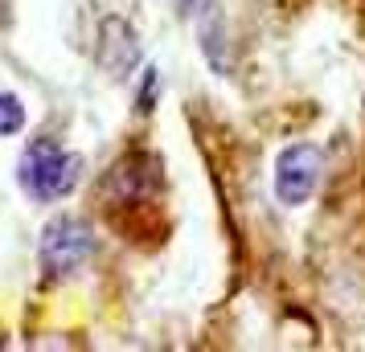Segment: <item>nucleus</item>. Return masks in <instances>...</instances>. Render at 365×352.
Instances as JSON below:
<instances>
[{
    "label": "nucleus",
    "mask_w": 365,
    "mask_h": 352,
    "mask_svg": "<svg viewBox=\"0 0 365 352\" xmlns=\"http://www.w3.org/2000/svg\"><path fill=\"white\" fill-rule=\"evenodd\" d=\"M165 181V168H160V156L152 151H132L111 164L107 181H103V201L107 205H135L156 197V188Z\"/></svg>",
    "instance_id": "7ed1b4c3"
},
{
    "label": "nucleus",
    "mask_w": 365,
    "mask_h": 352,
    "mask_svg": "<svg viewBox=\"0 0 365 352\" xmlns=\"http://www.w3.org/2000/svg\"><path fill=\"white\" fill-rule=\"evenodd\" d=\"M78 176H83V160L50 135L29 139V148L21 151V188L34 201H62L66 193H74Z\"/></svg>",
    "instance_id": "f257e3e1"
},
{
    "label": "nucleus",
    "mask_w": 365,
    "mask_h": 352,
    "mask_svg": "<svg viewBox=\"0 0 365 352\" xmlns=\"http://www.w3.org/2000/svg\"><path fill=\"white\" fill-rule=\"evenodd\" d=\"M193 17H197V33H201V50L205 58L214 62L217 70H226V25H222V13H217V0H201L197 9H193Z\"/></svg>",
    "instance_id": "423d86ee"
},
{
    "label": "nucleus",
    "mask_w": 365,
    "mask_h": 352,
    "mask_svg": "<svg viewBox=\"0 0 365 352\" xmlns=\"http://www.w3.org/2000/svg\"><path fill=\"white\" fill-rule=\"evenodd\" d=\"M177 4H181V13H185V17H193V9H197L201 0H177Z\"/></svg>",
    "instance_id": "1a4fd4ad"
},
{
    "label": "nucleus",
    "mask_w": 365,
    "mask_h": 352,
    "mask_svg": "<svg viewBox=\"0 0 365 352\" xmlns=\"http://www.w3.org/2000/svg\"><path fill=\"white\" fill-rule=\"evenodd\" d=\"M25 127V107L17 95H0V135H17Z\"/></svg>",
    "instance_id": "0eeeda50"
},
{
    "label": "nucleus",
    "mask_w": 365,
    "mask_h": 352,
    "mask_svg": "<svg viewBox=\"0 0 365 352\" xmlns=\"http://www.w3.org/2000/svg\"><path fill=\"white\" fill-rule=\"evenodd\" d=\"M95 62L111 78H128L140 66V33L123 17H103L99 21V41H95Z\"/></svg>",
    "instance_id": "39448f33"
},
{
    "label": "nucleus",
    "mask_w": 365,
    "mask_h": 352,
    "mask_svg": "<svg viewBox=\"0 0 365 352\" xmlns=\"http://www.w3.org/2000/svg\"><path fill=\"white\" fill-rule=\"evenodd\" d=\"M91 254H95V230L74 213H62L41 230V267L50 279L74 274L78 267H86Z\"/></svg>",
    "instance_id": "f03ea898"
},
{
    "label": "nucleus",
    "mask_w": 365,
    "mask_h": 352,
    "mask_svg": "<svg viewBox=\"0 0 365 352\" xmlns=\"http://www.w3.org/2000/svg\"><path fill=\"white\" fill-rule=\"evenodd\" d=\"M320 172H324V151L316 144H292L275 164V197L283 205H304L316 193Z\"/></svg>",
    "instance_id": "20e7f679"
},
{
    "label": "nucleus",
    "mask_w": 365,
    "mask_h": 352,
    "mask_svg": "<svg viewBox=\"0 0 365 352\" xmlns=\"http://www.w3.org/2000/svg\"><path fill=\"white\" fill-rule=\"evenodd\" d=\"M156 90H160V70H144V86H140V115H148L156 107Z\"/></svg>",
    "instance_id": "6e6552de"
}]
</instances>
